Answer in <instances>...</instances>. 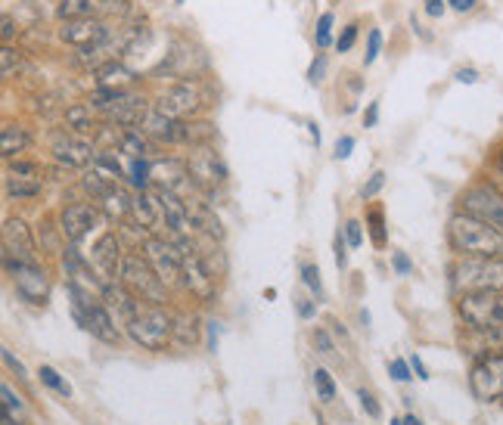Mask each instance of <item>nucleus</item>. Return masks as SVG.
I'll return each mask as SVG.
<instances>
[{"mask_svg":"<svg viewBox=\"0 0 503 425\" xmlns=\"http://www.w3.org/2000/svg\"><path fill=\"white\" fill-rule=\"evenodd\" d=\"M448 242L460 258H503L500 230L467 211H457L448 221Z\"/></svg>","mask_w":503,"mask_h":425,"instance_id":"f257e3e1","label":"nucleus"},{"mask_svg":"<svg viewBox=\"0 0 503 425\" xmlns=\"http://www.w3.org/2000/svg\"><path fill=\"white\" fill-rule=\"evenodd\" d=\"M118 283L143 304H156L162 308L168 295V286L159 279V273L153 271V264L147 261V255H137V252H124L122 261V271H118Z\"/></svg>","mask_w":503,"mask_h":425,"instance_id":"f03ea898","label":"nucleus"},{"mask_svg":"<svg viewBox=\"0 0 503 425\" xmlns=\"http://www.w3.org/2000/svg\"><path fill=\"white\" fill-rule=\"evenodd\" d=\"M124 329H128L131 342H137V345L147 348V351H165L174 339V317L168 314L165 308L143 304V308L124 323Z\"/></svg>","mask_w":503,"mask_h":425,"instance_id":"7ed1b4c3","label":"nucleus"},{"mask_svg":"<svg viewBox=\"0 0 503 425\" xmlns=\"http://www.w3.org/2000/svg\"><path fill=\"white\" fill-rule=\"evenodd\" d=\"M457 295H473V292H503V258H463L454 264Z\"/></svg>","mask_w":503,"mask_h":425,"instance_id":"20e7f679","label":"nucleus"},{"mask_svg":"<svg viewBox=\"0 0 503 425\" xmlns=\"http://www.w3.org/2000/svg\"><path fill=\"white\" fill-rule=\"evenodd\" d=\"M457 314L475 333H503V292H473L460 295Z\"/></svg>","mask_w":503,"mask_h":425,"instance_id":"39448f33","label":"nucleus"},{"mask_svg":"<svg viewBox=\"0 0 503 425\" xmlns=\"http://www.w3.org/2000/svg\"><path fill=\"white\" fill-rule=\"evenodd\" d=\"M174 246H178L180 255V279H184V286L199 302H212L218 295V286H215V273L205 264L203 252L190 240H174Z\"/></svg>","mask_w":503,"mask_h":425,"instance_id":"423d86ee","label":"nucleus"},{"mask_svg":"<svg viewBox=\"0 0 503 425\" xmlns=\"http://www.w3.org/2000/svg\"><path fill=\"white\" fill-rule=\"evenodd\" d=\"M460 209L479 221L491 224L503 233V193L494 190L491 184H475L460 196Z\"/></svg>","mask_w":503,"mask_h":425,"instance_id":"0eeeda50","label":"nucleus"},{"mask_svg":"<svg viewBox=\"0 0 503 425\" xmlns=\"http://www.w3.org/2000/svg\"><path fill=\"white\" fill-rule=\"evenodd\" d=\"M6 273H10L16 295L28 304H47L50 298V279L41 271V264H19V261H4Z\"/></svg>","mask_w":503,"mask_h":425,"instance_id":"6e6552de","label":"nucleus"},{"mask_svg":"<svg viewBox=\"0 0 503 425\" xmlns=\"http://www.w3.org/2000/svg\"><path fill=\"white\" fill-rule=\"evenodd\" d=\"M469 389L479 397L482 404H494L503 401V351L500 354H488L485 360L473 366L469 373Z\"/></svg>","mask_w":503,"mask_h":425,"instance_id":"1a4fd4ad","label":"nucleus"},{"mask_svg":"<svg viewBox=\"0 0 503 425\" xmlns=\"http://www.w3.org/2000/svg\"><path fill=\"white\" fill-rule=\"evenodd\" d=\"M187 171H190L193 186H199V190L209 193V196L228 180V168H224V161L218 159L209 146H196V153L187 159Z\"/></svg>","mask_w":503,"mask_h":425,"instance_id":"9d476101","label":"nucleus"},{"mask_svg":"<svg viewBox=\"0 0 503 425\" xmlns=\"http://www.w3.org/2000/svg\"><path fill=\"white\" fill-rule=\"evenodd\" d=\"M143 255H147V261L153 264V271L159 273V279L165 286L184 283V279H180V255L174 242L147 236V240H143Z\"/></svg>","mask_w":503,"mask_h":425,"instance_id":"9b49d317","label":"nucleus"},{"mask_svg":"<svg viewBox=\"0 0 503 425\" xmlns=\"http://www.w3.org/2000/svg\"><path fill=\"white\" fill-rule=\"evenodd\" d=\"M203 97H199V91L193 84H178L172 87V91H165L159 99H156L153 109H159L162 115L174 118V122H184V118L196 115L199 109H203Z\"/></svg>","mask_w":503,"mask_h":425,"instance_id":"f8f14e48","label":"nucleus"},{"mask_svg":"<svg viewBox=\"0 0 503 425\" xmlns=\"http://www.w3.org/2000/svg\"><path fill=\"white\" fill-rule=\"evenodd\" d=\"M4 261H19V264H37L35 240L22 217H10L4 224Z\"/></svg>","mask_w":503,"mask_h":425,"instance_id":"ddd939ff","label":"nucleus"},{"mask_svg":"<svg viewBox=\"0 0 503 425\" xmlns=\"http://www.w3.org/2000/svg\"><path fill=\"white\" fill-rule=\"evenodd\" d=\"M50 153L56 155V161H62L66 168H84L93 161V146L78 134H68V130H56L53 140H50Z\"/></svg>","mask_w":503,"mask_h":425,"instance_id":"4468645a","label":"nucleus"},{"mask_svg":"<svg viewBox=\"0 0 503 425\" xmlns=\"http://www.w3.org/2000/svg\"><path fill=\"white\" fill-rule=\"evenodd\" d=\"M97 227V209L87 202H75V205H66L60 215V233L66 236L72 246L84 242L91 236V230Z\"/></svg>","mask_w":503,"mask_h":425,"instance_id":"2eb2a0df","label":"nucleus"},{"mask_svg":"<svg viewBox=\"0 0 503 425\" xmlns=\"http://www.w3.org/2000/svg\"><path fill=\"white\" fill-rule=\"evenodd\" d=\"M6 196L12 199H35L44 190L41 168L31 165V161H12L10 171H6Z\"/></svg>","mask_w":503,"mask_h":425,"instance_id":"dca6fc26","label":"nucleus"},{"mask_svg":"<svg viewBox=\"0 0 503 425\" xmlns=\"http://www.w3.org/2000/svg\"><path fill=\"white\" fill-rule=\"evenodd\" d=\"M91 261L97 264L100 277L118 279V271H122V261H124V252H122V240L116 233H103L91 248Z\"/></svg>","mask_w":503,"mask_h":425,"instance_id":"f3484780","label":"nucleus"},{"mask_svg":"<svg viewBox=\"0 0 503 425\" xmlns=\"http://www.w3.org/2000/svg\"><path fill=\"white\" fill-rule=\"evenodd\" d=\"M60 37L81 50V47H93V43H103L109 37V28L100 19L87 16V19H75V22H62Z\"/></svg>","mask_w":503,"mask_h":425,"instance_id":"a211bd4d","label":"nucleus"},{"mask_svg":"<svg viewBox=\"0 0 503 425\" xmlns=\"http://www.w3.org/2000/svg\"><path fill=\"white\" fill-rule=\"evenodd\" d=\"M75 320H78L81 329H87L93 339L106 342V345H116V342L122 339V335H118V329H116V323H112L109 308H106V304H100V302H93L87 311L75 314Z\"/></svg>","mask_w":503,"mask_h":425,"instance_id":"6ab92c4d","label":"nucleus"},{"mask_svg":"<svg viewBox=\"0 0 503 425\" xmlns=\"http://www.w3.org/2000/svg\"><path fill=\"white\" fill-rule=\"evenodd\" d=\"M147 112H149V106L143 103V97H137V93H131V91H122L116 97V103L106 109V118L122 124V128H134V124L143 122Z\"/></svg>","mask_w":503,"mask_h":425,"instance_id":"aec40b11","label":"nucleus"},{"mask_svg":"<svg viewBox=\"0 0 503 425\" xmlns=\"http://www.w3.org/2000/svg\"><path fill=\"white\" fill-rule=\"evenodd\" d=\"M184 199H187V211H190L193 230H196V233H205L209 240H224V230H221V221H218L215 209L196 196H184Z\"/></svg>","mask_w":503,"mask_h":425,"instance_id":"412c9836","label":"nucleus"},{"mask_svg":"<svg viewBox=\"0 0 503 425\" xmlns=\"http://www.w3.org/2000/svg\"><path fill=\"white\" fill-rule=\"evenodd\" d=\"M131 215H134L137 227H143V233H149V230L159 224V205H156L153 193H137L134 196V205H131Z\"/></svg>","mask_w":503,"mask_h":425,"instance_id":"4be33fe9","label":"nucleus"},{"mask_svg":"<svg viewBox=\"0 0 503 425\" xmlns=\"http://www.w3.org/2000/svg\"><path fill=\"white\" fill-rule=\"evenodd\" d=\"M134 81V72L124 68L122 62L109 59L106 66L97 68V87H109V91H124V87Z\"/></svg>","mask_w":503,"mask_h":425,"instance_id":"5701e85b","label":"nucleus"},{"mask_svg":"<svg viewBox=\"0 0 503 425\" xmlns=\"http://www.w3.org/2000/svg\"><path fill=\"white\" fill-rule=\"evenodd\" d=\"M100 202H103V211H106V217H109V221H128L131 205H134V196H128V193L116 186V190L106 193Z\"/></svg>","mask_w":503,"mask_h":425,"instance_id":"b1692460","label":"nucleus"},{"mask_svg":"<svg viewBox=\"0 0 503 425\" xmlns=\"http://www.w3.org/2000/svg\"><path fill=\"white\" fill-rule=\"evenodd\" d=\"M28 146V134H25L22 124H4L0 130V149H4V159H16L22 149Z\"/></svg>","mask_w":503,"mask_h":425,"instance_id":"393cba45","label":"nucleus"},{"mask_svg":"<svg viewBox=\"0 0 503 425\" xmlns=\"http://www.w3.org/2000/svg\"><path fill=\"white\" fill-rule=\"evenodd\" d=\"M87 168H93V171H97L103 180H109L112 186H118V180L124 177L122 165H118V159H116L112 153H97V155H93V161H91Z\"/></svg>","mask_w":503,"mask_h":425,"instance_id":"a878e982","label":"nucleus"},{"mask_svg":"<svg viewBox=\"0 0 503 425\" xmlns=\"http://www.w3.org/2000/svg\"><path fill=\"white\" fill-rule=\"evenodd\" d=\"M93 10H97V4H93V0H60V6H56V16H60L62 22H75V19L93 16Z\"/></svg>","mask_w":503,"mask_h":425,"instance_id":"bb28decb","label":"nucleus"},{"mask_svg":"<svg viewBox=\"0 0 503 425\" xmlns=\"http://www.w3.org/2000/svg\"><path fill=\"white\" fill-rule=\"evenodd\" d=\"M174 339H178L180 345H193V342H199L196 317H174Z\"/></svg>","mask_w":503,"mask_h":425,"instance_id":"cd10ccee","label":"nucleus"},{"mask_svg":"<svg viewBox=\"0 0 503 425\" xmlns=\"http://www.w3.org/2000/svg\"><path fill=\"white\" fill-rule=\"evenodd\" d=\"M66 124L68 128H75V130H91L93 128V118H91V106H72V109H66Z\"/></svg>","mask_w":503,"mask_h":425,"instance_id":"c85d7f7f","label":"nucleus"},{"mask_svg":"<svg viewBox=\"0 0 503 425\" xmlns=\"http://www.w3.org/2000/svg\"><path fill=\"white\" fill-rule=\"evenodd\" d=\"M37 376H41V382L47 385V389H53L56 395H62V397H72V385H68L66 379H62L60 373L53 370V366H41V370H37Z\"/></svg>","mask_w":503,"mask_h":425,"instance_id":"c756f323","label":"nucleus"},{"mask_svg":"<svg viewBox=\"0 0 503 425\" xmlns=\"http://www.w3.org/2000/svg\"><path fill=\"white\" fill-rule=\"evenodd\" d=\"M367 224H370V236H373V246H386V217L382 209H370L367 211Z\"/></svg>","mask_w":503,"mask_h":425,"instance_id":"7c9ffc66","label":"nucleus"},{"mask_svg":"<svg viewBox=\"0 0 503 425\" xmlns=\"http://www.w3.org/2000/svg\"><path fill=\"white\" fill-rule=\"evenodd\" d=\"M314 389H317V397L323 404H330L336 397V382L326 370H314Z\"/></svg>","mask_w":503,"mask_h":425,"instance_id":"2f4dec72","label":"nucleus"},{"mask_svg":"<svg viewBox=\"0 0 503 425\" xmlns=\"http://www.w3.org/2000/svg\"><path fill=\"white\" fill-rule=\"evenodd\" d=\"M84 190H87V193H93V196H97V199H103L106 193L116 190V186H112L109 180L100 177V174L93 171V168H87V171H84Z\"/></svg>","mask_w":503,"mask_h":425,"instance_id":"473e14b6","label":"nucleus"},{"mask_svg":"<svg viewBox=\"0 0 503 425\" xmlns=\"http://www.w3.org/2000/svg\"><path fill=\"white\" fill-rule=\"evenodd\" d=\"M330 37H332V12H323V16L317 19V35H314V41H317V47H330Z\"/></svg>","mask_w":503,"mask_h":425,"instance_id":"72a5a7b5","label":"nucleus"},{"mask_svg":"<svg viewBox=\"0 0 503 425\" xmlns=\"http://www.w3.org/2000/svg\"><path fill=\"white\" fill-rule=\"evenodd\" d=\"M379 47H382V31L379 28H373L367 35V53H363V62H376V56H379Z\"/></svg>","mask_w":503,"mask_h":425,"instance_id":"f704fd0d","label":"nucleus"},{"mask_svg":"<svg viewBox=\"0 0 503 425\" xmlns=\"http://www.w3.org/2000/svg\"><path fill=\"white\" fill-rule=\"evenodd\" d=\"M355 41H357V25L351 22V25H345V28H342V35H339L336 50H339V53H348V50L355 47Z\"/></svg>","mask_w":503,"mask_h":425,"instance_id":"c9c22d12","label":"nucleus"},{"mask_svg":"<svg viewBox=\"0 0 503 425\" xmlns=\"http://www.w3.org/2000/svg\"><path fill=\"white\" fill-rule=\"evenodd\" d=\"M301 279H305V286L314 292V295H320V271H317V264L301 267Z\"/></svg>","mask_w":503,"mask_h":425,"instance_id":"e433bc0d","label":"nucleus"},{"mask_svg":"<svg viewBox=\"0 0 503 425\" xmlns=\"http://www.w3.org/2000/svg\"><path fill=\"white\" fill-rule=\"evenodd\" d=\"M0 62H4V78H12L19 59H16V50H12L10 43H4V50H0Z\"/></svg>","mask_w":503,"mask_h":425,"instance_id":"4c0bfd02","label":"nucleus"},{"mask_svg":"<svg viewBox=\"0 0 503 425\" xmlns=\"http://www.w3.org/2000/svg\"><path fill=\"white\" fill-rule=\"evenodd\" d=\"M388 370H392L395 382H411V379H413V370H411V364H407V360H392V364H388Z\"/></svg>","mask_w":503,"mask_h":425,"instance_id":"58836bf2","label":"nucleus"},{"mask_svg":"<svg viewBox=\"0 0 503 425\" xmlns=\"http://www.w3.org/2000/svg\"><path fill=\"white\" fill-rule=\"evenodd\" d=\"M357 401H361V407L367 410V416H373V420H379V413H382V410H379V404H376V397L370 395L367 389H361V391H357Z\"/></svg>","mask_w":503,"mask_h":425,"instance_id":"ea45409f","label":"nucleus"},{"mask_svg":"<svg viewBox=\"0 0 503 425\" xmlns=\"http://www.w3.org/2000/svg\"><path fill=\"white\" fill-rule=\"evenodd\" d=\"M382 184H386V171H376L373 177L367 180V186H363V190H361V196H363V199H373L376 193L382 190Z\"/></svg>","mask_w":503,"mask_h":425,"instance_id":"a19ab883","label":"nucleus"},{"mask_svg":"<svg viewBox=\"0 0 503 425\" xmlns=\"http://www.w3.org/2000/svg\"><path fill=\"white\" fill-rule=\"evenodd\" d=\"M345 240H348V246H351V248L361 246V242H363L361 224H357V221H348V224H345Z\"/></svg>","mask_w":503,"mask_h":425,"instance_id":"79ce46f5","label":"nucleus"},{"mask_svg":"<svg viewBox=\"0 0 503 425\" xmlns=\"http://www.w3.org/2000/svg\"><path fill=\"white\" fill-rule=\"evenodd\" d=\"M103 10L112 16H128L131 12V0H103Z\"/></svg>","mask_w":503,"mask_h":425,"instance_id":"37998d69","label":"nucleus"},{"mask_svg":"<svg viewBox=\"0 0 503 425\" xmlns=\"http://www.w3.org/2000/svg\"><path fill=\"white\" fill-rule=\"evenodd\" d=\"M323 72H326V59L317 56V59L311 62V68H307V81H311V84H320V81H323Z\"/></svg>","mask_w":503,"mask_h":425,"instance_id":"c03bdc74","label":"nucleus"},{"mask_svg":"<svg viewBox=\"0 0 503 425\" xmlns=\"http://www.w3.org/2000/svg\"><path fill=\"white\" fill-rule=\"evenodd\" d=\"M351 149H355V137H348V134L339 137V140H336V159L345 161L351 155Z\"/></svg>","mask_w":503,"mask_h":425,"instance_id":"a18cd8bd","label":"nucleus"},{"mask_svg":"<svg viewBox=\"0 0 503 425\" xmlns=\"http://www.w3.org/2000/svg\"><path fill=\"white\" fill-rule=\"evenodd\" d=\"M314 345H317L320 354H332V339L323 333V329H314Z\"/></svg>","mask_w":503,"mask_h":425,"instance_id":"49530a36","label":"nucleus"},{"mask_svg":"<svg viewBox=\"0 0 503 425\" xmlns=\"http://www.w3.org/2000/svg\"><path fill=\"white\" fill-rule=\"evenodd\" d=\"M0 25H4V28H0V37H4V43H10L12 37H16V22H12V16H10V12H4V19H0Z\"/></svg>","mask_w":503,"mask_h":425,"instance_id":"de8ad7c7","label":"nucleus"},{"mask_svg":"<svg viewBox=\"0 0 503 425\" xmlns=\"http://www.w3.org/2000/svg\"><path fill=\"white\" fill-rule=\"evenodd\" d=\"M392 264H395V271H398V273H401V277H407V273H411V271H413L411 258H407V255H404V252H395V255H392Z\"/></svg>","mask_w":503,"mask_h":425,"instance_id":"09e8293b","label":"nucleus"},{"mask_svg":"<svg viewBox=\"0 0 503 425\" xmlns=\"http://www.w3.org/2000/svg\"><path fill=\"white\" fill-rule=\"evenodd\" d=\"M0 395H4V407H6V410H16V413L22 410V401H19V397L12 395L10 385H4V389H0Z\"/></svg>","mask_w":503,"mask_h":425,"instance_id":"8fccbe9b","label":"nucleus"},{"mask_svg":"<svg viewBox=\"0 0 503 425\" xmlns=\"http://www.w3.org/2000/svg\"><path fill=\"white\" fill-rule=\"evenodd\" d=\"M345 246H348V240H345L342 233H336V264L345 267V261H348V252H345Z\"/></svg>","mask_w":503,"mask_h":425,"instance_id":"3c124183","label":"nucleus"},{"mask_svg":"<svg viewBox=\"0 0 503 425\" xmlns=\"http://www.w3.org/2000/svg\"><path fill=\"white\" fill-rule=\"evenodd\" d=\"M295 308H299V317H301V320H314V314H317L314 302H307V298H299V304H295Z\"/></svg>","mask_w":503,"mask_h":425,"instance_id":"603ef678","label":"nucleus"},{"mask_svg":"<svg viewBox=\"0 0 503 425\" xmlns=\"http://www.w3.org/2000/svg\"><path fill=\"white\" fill-rule=\"evenodd\" d=\"M407 364H411V370L417 373V379H423V382H429V370H426V366H423V360H419L417 354H413V358L407 360Z\"/></svg>","mask_w":503,"mask_h":425,"instance_id":"864d4df0","label":"nucleus"},{"mask_svg":"<svg viewBox=\"0 0 503 425\" xmlns=\"http://www.w3.org/2000/svg\"><path fill=\"white\" fill-rule=\"evenodd\" d=\"M376 122H379V103H370L367 115H363V128H376Z\"/></svg>","mask_w":503,"mask_h":425,"instance_id":"5fc2aeb1","label":"nucleus"},{"mask_svg":"<svg viewBox=\"0 0 503 425\" xmlns=\"http://www.w3.org/2000/svg\"><path fill=\"white\" fill-rule=\"evenodd\" d=\"M426 12L432 19H442L444 16V0H426Z\"/></svg>","mask_w":503,"mask_h":425,"instance_id":"6e6d98bb","label":"nucleus"},{"mask_svg":"<svg viewBox=\"0 0 503 425\" xmlns=\"http://www.w3.org/2000/svg\"><path fill=\"white\" fill-rule=\"evenodd\" d=\"M457 81H460V84H475V81H479V72H475V68H460V72H457Z\"/></svg>","mask_w":503,"mask_h":425,"instance_id":"4d7b16f0","label":"nucleus"},{"mask_svg":"<svg viewBox=\"0 0 503 425\" xmlns=\"http://www.w3.org/2000/svg\"><path fill=\"white\" fill-rule=\"evenodd\" d=\"M451 6H454L457 12H469V10H475V4H479V0H448Z\"/></svg>","mask_w":503,"mask_h":425,"instance_id":"13d9d810","label":"nucleus"},{"mask_svg":"<svg viewBox=\"0 0 503 425\" xmlns=\"http://www.w3.org/2000/svg\"><path fill=\"white\" fill-rule=\"evenodd\" d=\"M4 360H6V366H12V370H16V373H19V376H25V366H22V364H19V360H16V358H12V351H6V348H4Z\"/></svg>","mask_w":503,"mask_h":425,"instance_id":"bf43d9fd","label":"nucleus"},{"mask_svg":"<svg viewBox=\"0 0 503 425\" xmlns=\"http://www.w3.org/2000/svg\"><path fill=\"white\" fill-rule=\"evenodd\" d=\"M218 333H221V329H218V323H209V348H212V351H218Z\"/></svg>","mask_w":503,"mask_h":425,"instance_id":"052dcab7","label":"nucleus"},{"mask_svg":"<svg viewBox=\"0 0 503 425\" xmlns=\"http://www.w3.org/2000/svg\"><path fill=\"white\" fill-rule=\"evenodd\" d=\"M307 130H311V140H314V146H320V128H317V124H307Z\"/></svg>","mask_w":503,"mask_h":425,"instance_id":"680f3d73","label":"nucleus"},{"mask_svg":"<svg viewBox=\"0 0 503 425\" xmlns=\"http://www.w3.org/2000/svg\"><path fill=\"white\" fill-rule=\"evenodd\" d=\"M404 425H423V420H419V416H413V413H407L404 416Z\"/></svg>","mask_w":503,"mask_h":425,"instance_id":"e2e57ef3","label":"nucleus"},{"mask_svg":"<svg viewBox=\"0 0 503 425\" xmlns=\"http://www.w3.org/2000/svg\"><path fill=\"white\" fill-rule=\"evenodd\" d=\"M498 171L503 174V149H500V153H498Z\"/></svg>","mask_w":503,"mask_h":425,"instance_id":"0e129e2a","label":"nucleus"},{"mask_svg":"<svg viewBox=\"0 0 503 425\" xmlns=\"http://www.w3.org/2000/svg\"><path fill=\"white\" fill-rule=\"evenodd\" d=\"M388 425H404V420H392V422H388Z\"/></svg>","mask_w":503,"mask_h":425,"instance_id":"69168bd1","label":"nucleus"},{"mask_svg":"<svg viewBox=\"0 0 503 425\" xmlns=\"http://www.w3.org/2000/svg\"><path fill=\"white\" fill-rule=\"evenodd\" d=\"M500 407H503V401H500Z\"/></svg>","mask_w":503,"mask_h":425,"instance_id":"338daca9","label":"nucleus"}]
</instances>
